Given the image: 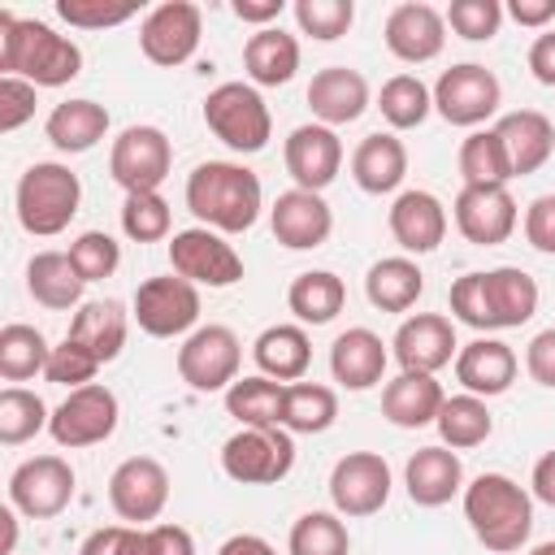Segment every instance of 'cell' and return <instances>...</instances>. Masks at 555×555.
<instances>
[{
	"label": "cell",
	"instance_id": "8992f818",
	"mask_svg": "<svg viewBox=\"0 0 555 555\" xmlns=\"http://www.w3.org/2000/svg\"><path fill=\"white\" fill-rule=\"evenodd\" d=\"M295 468V442L282 425H243L221 447V473L238 486H278Z\"/></svg>",
	"mask_w": 555,
	"mask_h": 555
},
{
	"label": "cell",
	"instance_id": "680465c9",
	"mask_svg": "<svg viewBox=\"0 0 555 555\" xmlns=\"http://www.w3.org/2000/svg\"><path fill=\"white\" fill-rule=\"evenodd\" d=\"M147 555H195V542L182 525H152L147 529Z\"/></svg>",
	"mask_w": 555,
	"mask_h": 555
},
{
	"label": "cell",
	"instance_id": "94428289",
	"mask_svg": "<svg viewBox=\"0 0 555 555\" xmlns=\"http://www.w3.org/2000/svg\"><path fill=\"white\" fill-rule=\"evenodd\" d=\"M234 9V17L238 22H251V26H269V22H278L282 17V9H286V0H234L230 4Z\"/></svg>",
	"mask_w": 555,
	"mask_h": 555
},
{
	"label": "cell",
	"instance_id": "bcb514c9",
	"mask_svg": "<svg viewBox=\"0 0 555 555\" xmlns=\"http://www.w3.org/2000/svg\"><path fill=\"white\" fill-rule=\"evenodd\" d=\"M169 225H173V212L165 204L160 191H134L126 195L121 204V230L130 243H160L169 238Z\"/></svg>",
	"mask_w": 555,
	"mask_h": 555
},
{
	"label": "cell",
	"instance_id": "003e7915",
	"mask_svg": "<svg viewBox=\"0 0 555 555\" xmlns=\"http://www.w3.org/2000/svg\"><path fill=\"white\" fill-rule=\"evenodd\" d=\"M525 555H555V542H542V546H533V551H525Z\"/></svg>",
	"mask_w": 555,
	"mask_h": 555
},
{
	"label": "cell",
	"instance_id": "7bdbcfd3",
	"mask_svg": "<svg viewBox=\"0 0 555 555\" xmlns=\"http://www.w3.org/2000/svg\"><path fill=\"white\" fill-rule=\"evenodd\" d=\"M460 178L464 186H507L512 165L494 130H473L460 143Z\"/></svg>",
	"mask_w": 555,
	"mask_h": 555
},
{
	"label": "cell",
	"instance_id": "db71d44e",
	"mask_svg": "<svg viewBox=\"0 0 555 555\" xmlns=\"http://www.w3.org/2000/svg\"><path fill=\"white\" fill-rule=\"evenodd\" d=\"M451 312L455 321L473 325V330H490V308H486V273H464L451 282Z\"/></svg>",
	"mask_w": 555,
	"mask_h": 555
},
{
	"label": "cell",
	"instance_id": "f1b7e54d",
	"mask_svg": "<svg viewBox=\"0 0 555 555\" xmlns=\"http://www.w3.org/2000/svg\"><path fill=\"white\" fill-rule=\"evenodd\" d=\"M447 395L434 382V373H399L382 386V416L399 429H425L438 421Z\"/></svg>",
	"mask_w": 555,
	"mask_h": 555
},
{
	"label": "cell",
	"instance_id": "2e32d148",
	"mask_svg": "<svg viewBox=\"0 0 555 555\" xmlns=\"http://www.w3.org/2000/svg\"><path fill=\"white\" fill-rule=\"evenodd\" d=\"M108 503L126 525H147L169 503V473L152 455H130L108 477Z\"/></svg>",
	"mask_w": 555,
	"mask_h": 555
},
{
	"label": "cell",
	"instance_id": "277c9868",
	"mask_svg": "<svg viewBox=\"0 0 555 555\" xmlns=\"http://www.w3.org/2000/svg\"><path fill=\"white\" fill-rule=\"evenodd\" d=\"M13 204H17V221H22L26 234L52 238V234H61V230L78 217L82 182H78V173H74L69 165L35 160V165L17 178Z\"/></svg>",
	"mask_w": 555,
	"mask_h": 555
},
{
	"label": "cell",
	"instance_id": "6da1fadb",
	"mask_svg": "<svg viewBox=\"0 0 555 555\" xmlns=\"http://www.w3.org/2000/svg\"><path fill=\"white\" fill-rule=\"evenodd\" d=\"M186 208L217 234H243L264 208V186L238 160H204L186 173Z\"/></svg>",
	"mask_w": 555,
	"mask_h": 555
},
{
	"label": "cell",
	"instance_id": "4dcf8cb0",
	"mask_svg": "<svg viewBox=\"0 0 555 555\" xmlns=\"http://www.w3.org/2000/svg\"><path fill=\"white\" fill-rule=\"evenodd\" d=\"M538 282L516 269V264H499L486 273V308H490V330H520L533 312H538Z\"/></svg>",
	"mask_w": 555,
	"mask_h": 555
},
{
	"label": "cell",
	"instance_id": "44dd1931",
	"mask_svg": "<svg viewBox=\"0 0 555 555\" xmlns=\"http://www.w3.org/2000/svg\"><path fill=\"white\" fill-rule=\"evenodd\" d=\"M269 225H273V238H278L282 247H291V251H312V247H321V243L330 238L334 212H330V204H325L317 191L291 186V191H282V195L273 199Z\"/></svg>",
	"mask_w": 555,
	"mask_h": 555
},
{
	"label": "cell",
	"instance_id": "7dc6e473",
	"mask_svg": "<svg viewBox=\"0 0 555 555\" xmlns=\"http://www.w3.org/2000/svg\"><path fill=\"white\" fill-rule=\"evenodd\" d=\"M69 260H74V269H78L82 282H104L121 264V243L113 234H104V230H82L69 243Z\"/></svg>",
	"mask_w": 555,
	"mask_h": 555
},
{
	"label": "cell",
	"instance_id": "e575fe53",
	"mask_svg": "<svg viewBox=\"0 0 555 555\" xmlns=\"http://www.w3.org/2000/svg\"><path fill=\"white\" fill-rule=\"evenodd\" d=\"M82 278L69 260V251H39L30 256L26 264V291L35 304L52 308V312H65V308H82Z\"/></svg>",
	"mask_w": 555,
	"mask_h": 555
},
{
	"label": "cell",
	"instance_id": "681fc988",
	"mask_svg": "<svg viewBox=\"0 0 555 555\" xmlns=\"http://www.w3.org/2000/svg\"><path fill=\"white\" fill-rule=\"evenodd\" d=\"M447 26L468 39V43H481V39H494L499 26H503V4L499 0H451V9L442 13Z\"/></svg>",
	"mask_w": 555,
	"mask_h": 555
},
{
	"label": "cell",
	"instance_id": "83f0119b",
	"mask_svg": "<svg viewBox=\"0 0 555 555\" xmlns=\"http://www.w3.org/2000/svg\"><path fill=\"white\" fill-rule=\"evenodd\" d=\"M351 178L364 195H390L408 178V147L390 130H373L351 152Z\"/></svg>",
	"mask_w": 555,
	"mask_h": 555
},
{
	"label": "cell",
	"instance_id": "f907efd6",
	"mask_svg": "<svg viewBox=\"0 0 555 555\" xmlns=\"http://www.w3.org/2000/svg\"><path fill=\"white\" fill-rule=\"evenodd\" d=\"M95 373H100V360H95L87 347H78L74 338H61V343L52 347V356H48V369H43V377H48V382L69 386V390L91 386V382H95Z\"/></svg>",
	"mask_w": 555,
	"mask_h": 555
},
{
	"label": "cell",
	"instance_id": "cb8c5ba5",
	"mask_svg": "<svg viewBox=\"0 0 555 555\" xmlns=\"http://www.w3.org/2000/svg\"><path fill=\"white\" fill-rule=\"evenodd\" d=\"M516 369H520L516 351L503 338H473L455 356V382L464 386V395H477V399H494L512 390Z\"/></svg>",
	"mask_w": 555,
	"mask_h": 555
},
{
	"label": "cell",
	"instance_id": "f546056e",
	"mask_svg": "<svg viewBox=\"0 0 555 555\" xmlns=\"http://www.w3.org/2000/svg\"><path fill=\"white\" fill-rule=\"evenodd\" d=\"M251 360H256V369L264 377L282 382V386L299 382L308 373V364H312L308 330L304 325H269V330H260L256 343H251Z\"/></svg>",
	"mask_w": 555,
	"mask_h": 555
},
{
	"label": "cell",
	"instance_id": "1f68e13d",
	"mask_svg": "<svg viewBox=\"0 0 555 555\" xmlns=\"http://www.w3.org/2000/svg\"><path fill=\"white\" fill-rule=\"evenodd\" d=\"M126 330H130V317H126V308H121L117 299H91V304H82V308L74 312L65 338H74V343L87 347L100 364H108V360L121 356Z\"/></svg>",
	"mask_w": 555,
	"mask_h": 555
},
{
	"label": "cell",
	"instance_id": "c3c4849f",
	"mask_svg": "<svg viewBox=\"0 0 555 555\" xmlns=\"http://www.w3.org/2000/svg\"><path fill=\"white\" fill-rule=\"evenodd\" d=\"M295 22H299L304 35H312L321 43H334L351 30L356 4L351 0H295Z\"/></svg>",
	"mask_w": 555,
	"mask_h": 555
},
{
	"label": "cell",
	"instance_id": "f35d334b",
	"mask_svg": "<svg viewBox=\"0 0 555 555\" xmlns=\"http://www.w3.org/2000/svg\"><path fill=\"white\" fill-rule=\"evenodd\" d=\"M434 425H438L442 447H451V451L481 447V442L494 434V416H490L486 399H477V395H451V399L442 403V412H438Z\"/></svg>",
	"mask_w": 555,
	"mask_h": 555
},
{
	"label": "cell",
	"instance_id": "603a6c76",
	"mask_svg": "<svg viewBox=\"0 0 555 555\" xmlns=\"http://www.w3.org/2000/svg\"><path fill=\"white\" fill-rule=\"evenodd\" d=\"M390 234L408 256H425L447 238V208L434 191H399L390 204Z\"/></svg>",
	"mask_w": 555,
	"mask_h": 555
},
{
	"label": "cell",
	"instance_id": "7c38bea8",
	"mask_svg": "<svg viewBox=\"0 0 555 555\" xmlns=\"http://www.w3.org/2000/svg\"><path fill=\"white\" fill-rule=\"evenodd\" d=\"M499 100H503V87H499L494 69H486L477 61L451 65L434 82V108L442 113V121L464 126V130H477L486 117H494Z\"/></svg>",
	"mask_w": 555,
	"mask_h": 555
},
{
	"label": "cell",
	"instance_id": "9f6ffc18",
	"mask_svg": "<svg viewBox=\"0 0 555 555\" xmlns=\"http://www.w3.org/2000/svg\"><path fill=\"white\" fill-rule=\"evenodd\" d=\"M525 238L533 251L555 256V195H538L525 208Z\"/></svg>",
	"mask_w": 555,
	"mask_h": 555
},
{
	"label": "cell",
	"instance_id": "6125c7cd",
	"mask_svg": "<svg viewBox=\"0 0 555 555\" xmlns=\"http://www.w3.org/2000/svg\"><path fill=\"white\" fill-rule=\"evenodd\" d=\"M507 13H512V22L542 30L546 22H555V0H512Z\"/></svg>",
	"mask_w": 555,
	"mask_h": 555
},
{
	"label": "cell",
	"instance_id": "4fadbf2b",
	"mask_svg": "<svg viewBox=\"0 0 555 555\" xmlns=\"http://www.w3.org/2000/svg\"><path fill=\"white\" fill-rule=\"evenodd\" d=\"M199 35H204V17H199V4L191 0H165L139 22V48L160 69L186 65L199 48Z\"/></svg>",
	"mask_w": 555,
	"mask_h": 555
},
{
	"label": "cell",
	"instance_id": "b9f144b4",
	"mask_svg": "<svg viewBox=\"0 0 555 555\" xmlns=\"http://www.w3.org/2000/svg\"><path fill=\"white\" fill-rule=\"evenodd\" d=\"M377 108H382L390 130H416L429 117V108H434V91L416 74H395V78L382 82Z\"/></svg>",
	"mask_w": 555,
	"mask_h": 555
},
{
	"label": "cell",
	"instance_id": "7402d4cb",
	"mask_svg": "<svg viewBox=\"0 0 555 555\" xmlns=\"http://www.w3.org/2000/svg\"><path fill=\"white\" fill-rule=\"evenodd\" d=\"M308 108L330 130L364 117V108H369V82H364V74L351 69V65H325V69H317L312 82H308Z\"/></svg>",
	"mask_w": 555,
	"mask_h": 555
},
{
	"label": "cell",
	"instance_id": "ab89813d",
	"mask_svg": "<svg viewBox=\"0 0 555 555\" xmlns=\"http://www.w3.org/2000/svg\"><path fill=\"white\" fill-rule=\"evenodd\" d=\"M282 403H286V386L256 373V377H238L225 390V412L238 425H282Z\"/></svg>",
	"mask_w": 555,
	"mask_h": 555
},
{
	"label": "cell",
	"instance_id": "d590c367",
	"mask_svg": "<svg viewBox=\"0 0 555 555\" xmlns=\"http://www.w3.org/2000/svg\"><path fill=\"white\" fill-rule=\"evenodd\" d=\"M425 291V273L412 256H382L364 273V295L377 312H408Z\"/></svg>",
	"mask_w": 555,
	"mask_h": 555
},
{
	"label": "cell",
	"instance_id": "91938a15",
	"mask_svg": "<svg viewBox=\"0 0 555 555\" xmlns=\"http://www.w3.org/2000/svg\"><path fill=\"white\" fill-rule=\"evenodd\" d=\"M529 74H533L542 87H555V30H542V35L529 43Z\"/></svg>",
	"mask_w": 555,
	"mask_h": 555
},
{
	"label": "cell",
	"instance_id": "e7e4bbea",
	"mask_svg": "<svg viewBox=\"0 0 555 555\" xmlns=\"http://www.w3.org/2000/svg\"><path fill=\"white\" fill-rule=\"evenodd\" d=\"M217 555H278V546L264 542L260 533H234V538H225L217 546Z\"/></svg>",
	"mask_w": 555,
	"mask_h": 555
},
{
	"label": "cell",
	"instance_id": "9a60e30c",
	"mask_svg": "<svg viewBox=\"0 0 555 555\" xmlns=\"http://www.w3.org/2000/svg\"><path fill=\"white\" fill-rule=\"evenodd\" d=\"M390 464L377 451H347L330 468V503L338 516H373L390 499Z\"/></svg>",
	"mask_w": 555,
	"mask_h": 555
},
{
	"label": "cell",
	"instance_id": "d6a6232c",
	"mask_svg": "<svg viewBox=\"0 0 555 555\" xmlns=\"http://www.w3.org/2000/svg\"><path fill=\"white\" fill-rule=\"evenodd\" d=\"M243 69L251 87H282L299 69V39L282 26H264L243 43Z\"/></svg>",
	"mask_w": 555,
	"mask_h": 555
},
{
	"label": "cell",
	"instance_id": "60d3db41",
	"mask_svg": "<svg viewBox=\"0 0 555 555\" xmlns=\"http://www.w3.org/2000/svg\"><path fill=\"white\" fill-rule=\"evenodd\" d=\"M48 356H52V347L35 325L9 321L0 330V377L4 382H30L35 373L48 369Z\"/></svg>",
	"mask_w": 555,
	"mask_h": 555
},
{
	"label": "cell",
	"instance_id": "ac0fdd59",
	"mask_svg": "<svg viewBox=\"0 0 555 555\" xmlns=\"http://www.w3.org/2000/svg\"><path fill=\"white\" fill-rule=\"evenodd\" d=\"M451 217H455V230L477 247L507 243L516 221H520L516 199H512L507 186H460V195L451 204Z\"/></svg>",
	"mask_w": 555,
	"mask_h": 555
},
{
	"label": "cell",
	"instance_id": "03108f58",
	"mask_svg": "<svg viewBox=\"0 0 555 555\" xmlns=\"http://www.w3.org/2000/svg\"><path fill=\"white\" fill-rule=\"evenodd\" d=\"M17 546V507H0V555H13Z\"/></svg>",
	"mask_w": 555,
	"mask_h": 555
},
{
	"label": "cell",
	"instance_id": "836d02e7",
	"mask_svg": "<svg viewBox=\"0 0 555 555\" xmlns=\"http://www.w3.org/2000/svg\"><path fill=\"white\" fill-rule=\"evenodd\" d=\"M43 134L56 152H91L104 134H108V108L95 100H65L48 113Z\"/></svg>",
	"mask_w": 555,
	"mask_h": 555
},
{
	"label": "cell",
	"instance_id": "f6af8a7d",
	"mask_svg": "<svg viewBox=\"0 0 555 555\" xmlns=\"http://www.w3.org/2000/svg\"><path fill=\"white\" fill-rule=\"evenodd\" d=\"M347 551H351V533L338 512H304L291 525L286 555H347Z\"/></svg>",
	"mask_w": 555,
	"mask_h": 555
},
{
	"label": "cell",
	"instance_id": "8d00e7d4",
	"mask_svg": "<svg viewBox=\"0 0 555 555\" xmlns=\"http://www.w3.org/2000/svg\"><path fill=\"white\" fill-rule=\"evenodd\" d=\"M347 304V286L330 269H308L286 286V308L299 325H330Z\"/></svg>",
	"mask_w": 555,
	"mask_h": 555
},
{
	"label": "cell",
	"instance_id": "6f0895ef",
	"mask_svg": "<svg viewBox=\"0 0 555 555\" xmlns=\"http://www.w3.org/2000/svg\"><path fill=\"white\" fill-rule=\"evenodd\" d=\"M525 369H529V377H533L538 386L555 390V325L529 338V347H525Z\"/></svg>",
	"mask_w": 555,
	"mask_h": 555
},
{
	"label": "cell",
	"instance_id": "52a82bcc",
	"mask_svg": "<svg viewBox=\"0 0 555 555\" xmlns=\"http://www.w3.org/2000/svg\"><path fill=\"white\" fill-rule=\"evenodd\" d=\"M238 364H243V343L230 325H199L178 347V377L199 395L230 390L238 382Z\"/></svg>",
	"mask_w": 555,
	"mask_h": 555
},
{
	"label": "cell",
	"instance_id": "f5cc1de1",
	"mask_svg": "<svg viewBox=\"0 0 555 555\" xmlns=\"http://www.w3.org/2000/svg\"><path fill=\"white\" fill-rule=\"evenodd\" d=\"M78 555H147V529L143 525H104L82 538Z\"/></svg>",
	"mask_w": 555,
	"mask_h": 555
},
{
	"label": "cell",
	"instance_id": "30bf717a",
	"mask_svg": "<svg viewBox=\"0 0 555 555\" xmlns=\"http://www.w3.org/2000/svg\"><path fill=\"white\" fill-rule=\"evenodd\" d=\"M130 317H134L139 330L152 334V338L191 334V330H199V325H195V321H199V286H191V282L178 278V273L147 278V282H139V291H134Z\"/></svg>",
	"mask_w": 555,
	"mask_h": 555
},
{
	"label": "cell",
	"instance_id": "ee69618b",
	"mask_svg": "<svg viewBox=\"0 0 555 555\" xmlns=\"http://www.w3.org/2000/svg\"><path fill=\"white\" fill-rule=\"evenodd\" d=\"M48 421H52V412L35 390H26V386H4L0 390V442L4 447L30 442L39 429H48Z\"/></svg>",
	"mask_w": 555,
	"mask_h": 555
},
{
	"label": "cell",
	"instance_id": "7a4b0ae2",
	"mask_svg": "<svg viewBox=\"0 0 555 555\" xmlns=\"http://www.w3.org/2000/svg\"><path fill=\"white\" fill-rule=\"evenodd\" d=\"M0 69L35 87H65L82 74V48L56 35L48 22L13 17L0 9Z\"/></svg>",
	"mask_w": 555,
	"mask_h": 555
},
{
	"label": "cell",
	"instance_id": "5b68a950",
	"mask_svg": "<svg viewBox=\"0 0 555 555\" xmlns=\"http://www.w3.org/2000/svg\"><path fill=\"white\" fill-rule=\"evenodd\" d=\"M204 126L238 156L264 152L269 134H273V117L264 95L251 82H221L208 91L204 100Z\"/></svg>",
	"mask_w": 555,
	"mask_h": 555
},
{
	"label": "cell",
	"instance_id": "8fae6325",
	"mask_svg": "<svg viewBox=\"0 0 555 555\" xmlns=\"http://www.w3.org/2000/svg\"><path fill=\"white\" fill-rule=\"evenodd\" d=\"M117 416H121V403L108 386L91 382V386H78L61 399V408H52V421H48V434L56 447H69V451H82V447H95L104 438H113L117 429Z\"/></svg>",
	"mask_w": 555,
	"mask_h": 555
},
{
	"label": "cell",
	"instance_id": "9c48e42d",
	"mask_svg": "<svg viewBox=\"0 0 555 555\" xmlns=\"http://www.w3.org/2000/svg\"><path fill=\"white\" fill-rule=\"evenodd\" d=\"M169 269L191 286H212V291L243 282V256L225 243V234L208 225H191L169 238Z\"/></svg>",
	"mask_w": 555,
	"mask_h": 555
},
{
	"label": "cell",
	"instance_id": "d6986e66",
	"mask_svg": "<svg viewBox=\"0 0 555 555\" xmlns=\"http://www.w3.org/2000/svg\"><path fill=\"white\" fill-rule=\"evenodd\" d=\"M282 160H286V173L295 178L299 191H317L321 195L343 169V139H338V130H330L321 121L295 126L286 134Z\"/></svg>",
	"mask_w": 555,
	"mask_h": 555
},
{
	"label": "cell",
	"instance_id": "be15d7a7",
	"mask_svg": "<svg viewBox=\"0 0 555 555\" xmlns=\"http://www.w3.org/2000/svg\"><path fill=\"white\" fill-rule=\"evenodd\" d=\"M529 486H533V499H538V503L555 507V451H546V455L533 464V477H529Z\"/></svg>",
	"mask_w": 555,
	"mask_h": 555
},
{
	"label": "cell",
	"instance_id": "11a10c76",
	"mask_svg": "<svg viewBox=\"0 0 555 555\" xmlns=\"http://www.w3.org/2000/svg\"><path fill=\"white\" fill-rule=\"evenodd\" d=\"M30 117H35V82L0 74V130L13 134V130L26 126Z\"/></svg>",
	"mask_w": 555,
	"mask_h": 555
},
{
	"label": "cell",
	"instance_id": "ffe728a7",
	"mask_svg": "<svg viewBox=\"0 0 555 555\" xmlns=\"http://www.w3.org/2000/svg\"><path fill=\"white\" fill-rule=\"evenodd\" d=\"M382 39H386L390 56H399L403 65H425L447 43V17L425 0H403L386 13Z\"/></svg>",
	"mask_w": 555,
	"mask_h": 555
},
{
	"label": "cell",
	"instance_id": "74e56055",
	"mask_svg": "<svg viewBox=\"0 0 555 555\" xmlns=\"http://www.w3.org/2000/svg\"><path fill=\"white\" fill-rule=\"evenodd\" d=\"M338 421V395L321 382H291L282 403V429L286 434H325Z\"/></svg>",
	"mask_w": 555,
	"mask_h": 555
},
{
	"label": "cell",
	"instance_id": "484cf974",
	"mask_svg": "<svg viewBox=\"0 0 555 555\" xmlns=\"http://www.w3.org/2000/svg\"><path fill=\"white\" fill-rule=\"evenodd\" d=\"M386 343L364 325H351L330 343V373L343 390H373L386 373Z\"/></svg>",
	"mask_w": 555,
	"mask_h": 555
},
{
	"label": "cell",
	"instance_id": "5bb4252c",
	"mask_svg": "<svg viewBox=\"0 0 555 555\" xmlns=\"http://www.w3.org/2000/svg\"><path fill=\"white\" fill-rule=\"evenodd\" d=\"M74 499V468L61 455L22 460L9 477V503L30 520H52Z\"/></svg>",
	"mask_w": 555,
	"mask_h": 555
},
{
	"label": "cell",
	"instance_id": "816d5d0a",
	"mask_svg": "<svg viewBox=\"0 0 555 555\" xmlns=\"http://www.w3.org/2000/svg\"><path fill=\"white\" fill-rule=\"evenodd\" d=\"M56 13L78 30H104V26L130 22L139 13V4H130V0H56Z\"/></svg>",
	"mask_w": 555,
	"mask_h": 555
},
{
	"label": "cell",
	"instance_id": "4316f807",
	"mask_svg": "<svg viewBox=\"0 0 555 555\" xmlns=\"http://www.w3.org/2000/svg\"><path fill=\"white\" fill-rule=\"evenodd\" d=\"M403 486H408V499L416 507H442L464 490V464L442 442L421 447V451H412V460L403 468Z\"/></svg>",
	"mask_w": 555,
	"mask_h": 555
},
{
	"label": "cell",
	"instance_id": "3957f363",
	"mask_svg": "<svg viewBox=\"0 0 555 555\" xmlns=\"http://www.w3.org/2000/svg\"><path fill=\"white\" fill-rule=\"evenodd\" d=\"M464 520L494 555H516L533 533V494L507 473H481L464 486Z\"/></svg>",
	"mask_w": 555,
	"mask_h": 555
},
{
	"label": "cell",
	"instance_id": "e0dca14e",
	"mask_svg": "<svg viewBox=\"0 0 555 555\" xmlns=\"http://www.w3.org/2000/svg\"><path fill=\"white\" fill-rule=\"evenodd\" d=\"M390 356L399 360L403 373H438L460 356L455 343V325L442 312H416L408 321H399L395 338H390Z\"/></svg>",
	"mask_w": 555,
	"mask_h": 555
},
{
	"label": "cell",
	"instance_id": "d4e9b609",
	"mask_svg": "<svg viewBox=\"0 0 555 555\" xmlns=\"http://www.w3.org/2000/svg\"><path fill=\"white\" fill-rule=\"evenodd\" d=\"M503 152H507V165H512V178H525V173H538L551 152H555V126L546 113L538 108H516V113H503L499 126H494Z\"/></svg>",
	"mask_w": 555,
	"mask_h": 555
},
{
	"label": "cell",
	"instance_id": "ba28073f",
	"mask_svg": "<svg viewBox=\"0 0 555 555\" xmlns=\"http://www.w3.org/2000/svg\"><path fill=\"white\" fill-rule=\"evenodd\" d=\"M173 169V143L160 126H126L113 139L108 152V173L113 182L134 195V191H160V182Z\"/></svg>",
	"mask_w": 555,
	"mask_h": 555
}]
</instances>
